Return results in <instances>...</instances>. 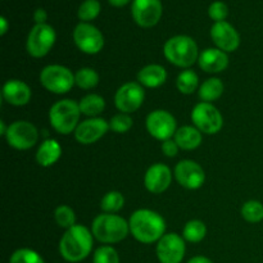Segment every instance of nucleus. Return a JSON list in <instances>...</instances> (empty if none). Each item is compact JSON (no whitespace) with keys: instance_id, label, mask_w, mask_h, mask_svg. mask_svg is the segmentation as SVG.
Wrapping results in <instances>:
<instances>
[{"instance_id":"nucleus-1","label":"nucleus","mask_w":263,"mask_h":263,"mask_svg":"<svg viewBox=\"0 0 263 263\" xmlns=\"http://www.w3.org/2000/svg\"><path fill=\"white\" fill-rule=\"evenodd\" d=\"M130 233L138 241L152 244L159 241L166 231V222L159 213L151 210H138L131 215Z\"/></svg>"},{"instance_id":"nucleus-2","label":"nucleus","mask_w":263,"mask_h":263,"mask_svg":"<svg viewBox=\"0 0 263 263\" xmlns=\"http://www.w3.org/2000/svg\"><path fill=\"white\" fill-rule=\"evenodd\" d=\"M92 249V233L82 225H74L64 233L59 243L61 256L76 263L86 258Z\"/></svg>"},{"instance_id":"nucleus-3","label":"nucleus","mask_w":263,"mask_h":263,"mask_svg":"<svg viewBox=\"0 0 263 263\" xmlns=\"http://www.w3.org/2000/svg\"><path fill=\"white\" fill-rule=\"evenodd\" d=\"M91 233L100 243H120L130 233V225L125 218L115 213L99 215L92 221Z\"/></svg>"},{"instance_id":"nucleus-4","label":"nucleus","mask_w":263,"mask_h":263,"mask_svg":"<svg viewBox=\"0 0 263 263\" xmlns=\"http://www.w3.org/2000/svg\"><path fill=\"white\" fill-rule=\"evenodd\" d=\"M163 53L170 63L181 68L193 66L199 59L197 43L185 35H177L168 39L163 46Z\"/></svg>"},{"instance_id":"nucleus-5","label":"nucleus","mask_w":263,"mask_h":263,"mask_svg":"<svg viewBox=\"0 0 263 263\" xmlns=\"http://www.w3.org/2000/svg\"><path fill=\"white\" fill-rule=\"evenodd\" d=\"M80 110L79 103L71 99H63L51 105L49 110V121L57 133L62 135H68L74 133L80 123Z\"/></svg>"},{"instance_id":"nucleus-6","label":"nucleus","mask_w":263,"mask_h":263,"mask_svg":"<svg viewBox=\"0 0 263 263\" xmlns=\"http://www.w3.org/2000/svg\"><path fill=\"white\" fill-rule=\"evenodd\" d=\"M40 82L46 90L54 94H66L76 84L71 69L61 64L46 66L40 73Z\"/></svg>"},{"instance_id":"nucleus-7","label":"nucleus","mask_w":263,"mask_h":263,"mask_svg":"<svg viewBox=\"0 0 263 263\" xmlns=\"http://www.w3.org/2000/svg\"><path fill=\"white\" fill-rule=\"evenodd\" d=\"M192 121L195 127L203 134L213 135L222 128L223 118L220 110L211 103L200 102L193 108Z\"/></svg>"},{"instance_id":"nucleus-8","label":"nucleus","mask_w":263,"mask_h":263,"mask_svg":"<svg viewBox=\"0 0 263 263\" xmlns=\"http://www.w3.org/2000/svg\"><path fill=\"white\" fill-rule=\"evenodd\" d=\"M55 39V31L51 26L46 23L35 25L27 36V43H26L27 53L33 58H43L53 48Z\"/></svg>"},{"instance_id":"nucleus-9","label":"nucleus","mask_w":263,"mask_h":263,"mask_svg":"<svg viewBox=\"0 0 263 263\" xmlns=\"http://www.w3.org/2000/svg\"><path fill=\"white\" fill-rule=\"evenodd\" d=\"M8 144L18 151H27L32 148L39 139L37 128L27 121H15L8 127L5 134Z\"/></svg>"},{"instance_id":"nucleus-10","label":"nucleus","mask_w":263,"mask_h":263,"mask_svg":"<svg viewBox=\"0 0 263 263\" xmlns=\"http://www.w3.org/2000/svg\"><path fill=\"white\" fill-rule=\"evenodd\" d=\"M176 126V120L167 110H153L146 117V130L157 140L166 141L175 136L177 131Z\"/></svg>"},{"instance_id":"nucleus-11","label":"nucleus","mask_w":263,"mask_h":263,"mask_svg":"<svg viewBox=\"0 0 263 263\" xmlns=\"http://www.w3.org/2000/svg\"><path fill=\"white\" fill-rule=\"evenodd\" d=\"M73 40L77 48L86 54H98L104 46L103 33L95 26L81 22L74 27Z\"/></svg>"},{"instance_id":"nucleus-12","label":"nucleus","mask_w":263,"mask_h":263,"mask_svg":"<svg viewBox=\"0 0 263 263\" xmlns=\"http://www.w3.org/2000/svg\"><path fill=\"white\" fill-rule=\"evenodd\" d=\"M144 98H145V92L140 84L126 82L116 92L115 103L121 113L130 115V113L136 112L141 107Z\"/></svg>"},{"instance_id":"nucleus-13","label":"nucleus","mask_w":263,"mask_h":263,"mask_svg":"<svg viewBox=\"0 0 263 263\" xmlns=\"http://www.w3.org/2000/svg\"><path fill=\"white\" fill-rule=\"evenodd\" d=\"M163 12L161 0H134L131 13L140 27L151 28L159 22Z\"/></svg>"},{"instance_id":"nucleus-14","label":"nucleus","mask_w":263,"mask_h":263,"mask_svg":"<svg viewBox=\"0 0 263 263\" xmlns=\"http://www.w3.org/2000/svg\"><path fill=\"white\" fill-rule=\"evenodd\" d=\"M175 177L182 187L189 190L199 189L205 181L204 170L200 164L190 159H184L176 164Z\"/></svg>"},{"instance_id":"nucleus-15","label":"nucleus","mask_w":263,"mask_h":263,"mask_svg":"<svg viewBox=\"0 0 263 263\" xmlns=\"http://www.w3.org/2000/svg\"><path fill=\"white\" fill-rule=\"evenodd\" d=\"M157 256L161 263H181L185 256V241L177 234H166L157 244Z\"/></svg>"},{"instance_id":"nucleus-16","label":"nucleus","mask_w":263,"mask_h":263,"mask_svg":"<svg viewBox=\"0 0 263 263\" xmlns=\"http://www.w3.org/2000/svg\"><path fill=\"white\" fill-rule=\"evenodd\" d=\"M108 130H109V122L105 120L98 117L89 118L79 123L74 130V139L80 144L90 145L102 139L108 133Z\"/></svg>"},{"instance_id":"nucleus-17","label":"nucleus","mask_w":263,"mask_h":263,"mask_svg":"<svg viewBox=\"0 0 263 263\" xmlns=\"http://www.w3.org/2000/svg\"><path fill=\"white\" fill-rule=\"evenodd\" d=\"M211 37L220 50L233 53L240 45V35L229 22H215L211 28Z\"/></svg>"},{"instance_id":"nucleus-18","label":"nucleus","mask_w":263,"mask_h":263,"mask_svg":"<svg viewBox=\"0 0 263 263\" xmlns=\"http://www.w3.org/2000/svg\"><path fill=\"white\" fill-rule=\"evenodd\" d=\"M172 181V172L166 164L156 163L151 166L144 176V185L146 190L153 194L166 192Z\"/></svg>"},{"instance_id":"nucleus-19","label":"nucleus","mask_w":263,"mask_h":263,"mask_svg":"<svg viewBox=\"0 0 263 263\" xmlns=\"http://www.w3.org/2000/svg\"><path fill=\"white\" fill-rule=\"evenodd\" d=\"M2 94L5 102L15 107L26 105L31 99L30 86L21 80H9L5 82Z\"/></svg>"},{"instance_id":"nucleus-20","label":"nucleus","mask_w":263,"mask_h":263,"mask_svg":"<svg viewBox=\"0 0 263 263\" xmlns=\"http://www.w3.org/2000/svg\"><path fill=\"white\" fill-rule=\"evenodd\" d=\"M199 67L208 73H218L229 66L228 53L218 48H210L202 51L198 59Z\"/></svg>"},{"instance_id":"nucleus-21","label":"nucleus","mask_w":263,"mask_h":263,"mask_svg":"<svg viewBox=\"0 0 263 263\" xmlns=\"http://www.w3.org/2000/svg\"><path fill=\"white\" fill-rule=\"evenodd\" d=\"M138 80L141 86L154 89L162 86L166 82L167 71L159 64H148L139 71Z\"/></svg>"},{"instance_id":"nucleus-22","label":"nucleus","mask_w":263,"mask_h":263,"mask_svg":"<svg viewBox=\"0 0 263 263\" xmlns=\"http://www.w3.org/2000/svg\"><path fill=\"white\" fill-rule=\"evenodd\" d=\"M62 156V148L59 143L54 139H48L44 141L37 149L36 161L41 167H50L58 162Z\"/></svg>"},{"instance_id":"nucleus-23","label":"nucleus","mask_w":263,"mask_h":263,"mask_svg":"<svg viewBox=\"0 0 263 263\" xmlns=\"http://www.w3.org/2000/svg\"><path fill=\"white\" fill-rule=\"evenodd\" d=\"M202 133L197 127L193 126H182L177 128L175 134V141L180 149L184 151H193L202 144Z\"/></svg>"},{"instance_id":"nucleus-24","label":"nucleus","mask_w":263,"mask_h":263,"mask_svg":"<svg viewBox=\"0 0 263 263\" xmlns=\"http://www.w3.org/2000/svg\"><path fill=\"white\" fill-rule=\"evenodd\" d=\"M80 110L81 115L87 116V117H97L100 113L104 110L105 108V100L103 99L100 95L97 94H89L85 95L81 100L79 102Z\"/></svg>"},{"instance_id":"nucleus-25","label":"nucleus","mask_w":263,"mask_h":263,"mask_svg":"<svg viewBox=\"0 0 263 263\" xmlns=\"http://www.w3.org/2000/svg\"><path fill=\"white\" fill-rule=\"evenodd\" d=\"M223 92V84L220 79L217 77H212V79L207 80L202 84L199 89V98L205 103L213 102L217 100L218 98L222 95Z\"/></svg>"},{"instance_id":"nucleus-26","label":"nucleus","mask_w":263,"mask_h":263,"mask_svg":"<svg viewBox=\"0 0 263 263\" xmlns=\"http://www.w3.org/2000/svg\"><path fill=\"white\" fill-rule=\"evenodd\" d=\"M198 84H199V79L193 69H185L176 79V87L181 94H193L197 90Z\"/></svg>"},{"instance_id":"nucleus-27","label":"nucleus","mask_w":263,"mask_h":263,"mask_svg":"<svg viewBox=\"0 0 263 263\" xmlns=\"http://www.w3.org/2000/svg\"><path fill=\"white\" fill-rule=\"evenodd\" d=\"M207 235V228L204 222L199 220H192L185 225L182 230V238L190 243H199Z\"/></svg>"},{"instance_id":"nucleus-28","label":"nucleus","mask_w":263,"mask_h":263,"mask_svg":"<svg viewBox=\"0 0 263 263\" xmlns=\"http://www.w3.org/2000/svg\"><path fill=\"white\" fill-rule=\"evenodd\" d=\"M74 82L80 89H94L99 84V74L92 68H81L74 73Z\"/></svg>"},{"instance_id":"nucleus-29","label":"nucleus","mask_w":263,"mask_h":263,"mask_svg":"<svg viewBox=\"0 0 263 263\" xmlns=\"http://www.w3.org/2000/svg\"><path fill=\"white\" fill-rule=\"evenodd\" d=\"M125 205V198L120 192H109L103 197L100 207L105 213H116Z\"/></svg>"},{"instance_id":"nucleus-30","label":"nucleus","mask_w":263,"mask_h":263,"mask_svg":"<svg viewBox=\"0 0 263 263\" xmlns=\"http://www.w3.org/2000/svg\"><path fill=\"white\" fill-rule=\"evenodd\" d=\"M241 216L251 223H257L263 220V204L258 200H249L241 207Z\"/></svg>"},{"instance_id":"nucleus-31","label":"nucleus","mask_w":263,"mask_h":263,"mask_svg":"<svg viewBox=\"0 0 263 263\" xmlns=\"http://www.w3.org/2000/svg\"><path fill=\"white\" fill-rule=\"evenodd\" d=\"M54 217H55L58 226L67 229V230L71 229L72 226L76 225V215H74V211L66 204H62L59 207H57L55 212H54Z\"/></svg>"},{"instance_id":"nucleus-32","label":"nucleus","mask_w":263,"mask_h":263,"mask_svg":"<svg viewBox=\"0 0 263 263\" xmlns=\"http://www.w3.org/2000/svg\"><path fill=\"white\" fill-rule=\"evenodd\" d=\"M100 9V3L98 0H85L79 8V12H77V15L81 20V22L89 23L90 21L95 20V18L99 15Z\"/></svg>"},{"instance_id":"nucleus-33","label":"nucleus","mask_w":263,"mask_h":263,"mask_svg":"<svg viewBox=\"0 0 263 263\" xmlns=\"http://www.w3.org/2000/svg\"><path fill=\"white\" fill-rule=\"evenodd\" d=\"M133 118L127 113H118L109 121V128L117 134H125L133 127Z\"/></svg>"},{"instance_id":"nucleus-34","label":"nucleus","mask_w":263,"mask_h":263,"mask_svg":"<svg viewBox=\"0 0 263 263\" xmlns=\"http://www.w3.org/2000/svg\"><path fill=\"white\" fill-rule=\"evenodd\" d=\"M9 263H44V259L32 249L22 248L12 254Z\"/></svg>"},{"instance_id":"nucleus-35","label":"nucleus","mask_w":263,"mask_h":263,"mask_svg":"<svg viewBox=\"0 0 263 263\" xmlns=\"http://www.w3.org/2000/svg\"><path fill=\"white\" fill-rule=\"evenodd\" d=\"M92 263H120V257L115 248L104 246L95 251Z\"/></svg>"},{"instance_id":"nucleus-36","label":"nucleus","mask_w":263,"mask_h":263,"mask_svg":"<svg viewBox=\"0 0 263 263\" xmlns=\"http://www.w3.org/2000/svg\"><path fill=\"white\" fill-rule=\"evenodd\" d=\"M208 14L215 22H223L229 15V8L223 2H213L208 8Z\"/></svg>"},{"instance_id":"nucleus-37","label":"nucleus","mask_w":263,"mask_h":263,"mask_svg":"<svg viewBox=\"0 0 263 263\" xmlns=\"http://www.w3.org/2000/svg\"><path fill=\"white\" fill-rule=\"evenodd\" d=\"M179 145L176 144V141L175 140H171V139H168V140L163 141L162 143V152H163L164 156L170 157V158H172V157H176L177 153H179Z\"/></svg>"},{"instance_id":"nucleus-38","label":"nucleus","mask_w":263,"mask_h":263,"mask_svg":"<svg viewBox=\"0 0 263 263\" xmlns=\"http://www.w3.org/2000/svg\"><path fill=\"white\" fill-rule=\"evenodd\" d=\"M33 20H35L36 25H44L46 22V20H48V13L43 8H39L33 13Z\"/></svg>"},{"instance_id":"nucleus-39","label":"nucleus","mask_w":263,"mask_h":263,"mask_svg":"<svg viewBox=\"0 0 263 263\" xmlns=\"http://www.w3.org/2000/svg\"><path fill=\"white\" fill-rule=\"evenodd\" d=\"M108 2H109V4L112 5V7L121 8V7H125V5H127L131 0H108Z\"/></svg>"},{"instance_id":"nucleus-40","label":"nucleus","mask_w":263,"mask_h":263,"mask_svg":"<svg viewBox=\"0 0 263 263\" xmlns=\"http://www.w3.org/2000/svg\"><path fill=\"white\" fill-rule=\"evenodd\" d=\"M8 31V21L5 17L0 18V35L4 36Z\"/></svg>"},{"instance_id":"nucleus-41","label":"nucleus","mask_w":263,"mask_h":263,"mask_svg":"<svg viewBox=\"0 0 263 263\" xmlns=\"http://www.w3.org/2000/svg\"><path fill=\"white\" fill-rule=\"evenodd\" d=\"M187 263H213L211 261L210 258H207V257H203V256H197L194 257V258L190 259Z\"/></svg>"},{"instance_id":"nucleus-42","label":"nucleus","mask_w":263,"mask_h":263,"mask_svg":"<svg viewBox=\"0 0 263 263\" xmlns=\"http://www.w3.org/2000/svg\"><path fill=\"white\" fill-rule=\"evenodd\" d=\"M7 131H8V128L5 127L4 121H0V134H2V135H5V134H7Z\"/></svg>"}]
</instances>
